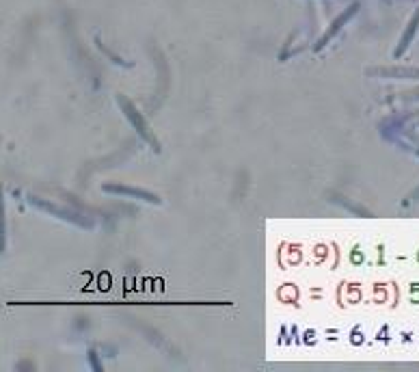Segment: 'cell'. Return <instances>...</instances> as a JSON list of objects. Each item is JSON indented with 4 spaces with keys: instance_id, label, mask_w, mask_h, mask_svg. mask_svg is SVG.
<instances>
[{
    "instance_id": "6da1fadb",
    "label": "cell",
    "mask_w": 419,
    "mask_h": 372,
    "mask_svg": "<svg viewBox=\"0 0 419 372\" xmlns=\"http://www.w3.org/2000/svg\"><path fill=\"white\" fill-rule=\"evenodd\" d=\"M366 74L382 78H419L417 68H368Z\"/></svg>"
},
{
    "instance_id": "7a4b0ae2",
    "label": "cell",
    "mask_w": 419,
    "mask_h": 372,
    "mask_svg": "<svg viewBox=\"0 0 419 372\" xmlns=\"http://www.w3.org/2000/svg\"><path fill=\"white\" fill-rule=\"evenodd\" d=\"M106 193H117V195H128V197H134V199H145L149 204H160V197H156L154 193L149 191H138V188H130V186H119V184H108L104 186Z\"/></svg>"
},
{
    "instance_id": "3957f363",
    "label": "cell",
    "mask_w": 419,
    "mask_h": 372,
    "mask_svg": "<svg viewBox=\"0 0 419 372\" xmlns=\"http://www.w3.org/2000/svg\"><path fill=\"white\" fill-rule=\"evenodd\" d=\"M117 100H119V104H122V108H124V113H126V117H128V120H130V122H132V124L136 126V130H138V132H141V134H143V136H145L147 141H152V143H154V139H152V132H149V128L145 126L143 117H138V115H136L134 106H132V104H130L128 100H124V98H117ZM154 148L158 150V146H156V143H154Z\"/></svg>"
},
{
    "instance_id": "277c9868",
    "label": "cell",
    "mask_w": 419,
    "mask_h": 372,
    "mask_svg": "<svg viewBox=\"0 0 419 372\" xmlns=\"http://www.w3.org/2000/svg\"><path fill=\"white\" fill-rule=\"evenodd\" d=\"M7 247V219H5V193L0 188V255Z\"/></svg>"
},
{
    "instance_id": "5b68a950",
    "label": "cell",
    "mask_w": 419,
    "mask_h": 372,
    "mask_svg": "<svg viewBox=\"0 0 419 372\" xmlns=\"http://www.w3.org/2000/svg\"><path fill=\"white\" fill-rule=\"evenodd\" d=\"M417 24H419V11H417V15L411 20V24H408V31L404 33V37L400 39V44H398V48H396V52H394V56L398 59V56L406 50V46L411 44V39H413V33H415V28H417Z\"/></svg>"
},
{
    "instance_id": "8992f818",
    "label": "cell",
    "mask_w": 419,
    "mask_h": 372,
    "mask_svg": "<svg viewBox=\"0 0 419 372\" xmlns=\"http://www.w3.org/2000/svg\"><path fill=\"white\" fill-rule=\"evenodd\" d=\"M354 9H356V7H352V9H350L348 13H344V15H342V18H340V20H337L335 24H333V28H328V33H326V35H324V37L320 39V44H318V48H322V46H326V41H328V37H331V35H335V31H337V28H340V26H342V24H344V22H346L348 18H350V13H352Z\"/></svg>"
},
{
    "instance_id": "52a82bcc",
    "label": "cell",
    "mask_w": 419,
    "mask_h": 372,
    "mask_svg": "<svg viewBox=\"0 0 419 372\" xmlns=\"http://www.w3.org/2000/svg\"><path fill=\"white\" fill-rule=\"evenodd\" d=\"M415 197H419V188H417V191H415V193H413V195L408 197V202H413V199H415Z\"/></svg>"
}]
</instances>
